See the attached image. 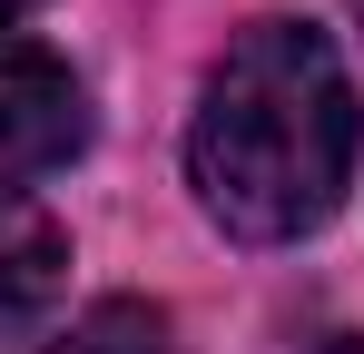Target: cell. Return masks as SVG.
I'll return each instance as SVG.
<instances>
[{"instance_id":"obj_1","label":"cell","mask_w":364,"mask_h":354,"mask_svg":"<svg viewBox=\"0 0 364 354\" xmlns=\"http://www.w3.org/2000/svg\"><path fill=\"white\" fill-rule=\"evenodd\" d=\"M355 138H364V109H355L335 40L315 20H256L227 40V59L197 89L187 177L227 236L286 246L345 207Z\"/></svg>"},{"instance_id":"obj_2","label":"cell","mask_w":364,"mask_h":354,"mask_svg":"<svg viewBox=\"0 0 364 354\" xmlns=\"http://www.w3.org/2000/svg\"><path fill=\"white\" fill-rule=\"evenodd\" d=\"M89 148V99L60 50L0 20V177H50Z\"/></svg>"},{"instance_id":"obj_3","label":"cell","mask_w":364,"mask_h":354,"mask_svg":"<svg viewBox=\"0 0 364 354\" xmlns=\"http://www.w3.org/2000/svg\"><path fill=\"white\" fill-rule=\"evenodd\" d=\"M69 295V236L40 197L0 187V335H30Z\"/></svg>"},{"instance_id":"obj_4","label":"cell","mask_w":364,"mask_h":354,"mask_svg":"<svg viewBox=\"0 0 364 354\" xmlns=\"http://www.w3.org/2000/svg\"><path fill=\"white\" fill-rule=\"evenodd\" d=\"M40 354H178V345H168V315H158V305L109 295V305H89L60 345H40Z\"/></svg>"},{"instance_id":"obj_5","label":"cell","mask_w":364,"mask_h":354,"mask_svg":"<svg viewBox=\"0 0 364 354\" xmlns=\"http://www.w3.org/2000/svg\"><path fill=\"white\" fill-rule=\"evenodd\" d=\"M325 354H364V335H345V345H325Z\"/></svg>"},{"instance_id":"obj_6","label":"cell","mask_w":364,"mask_h":354,"mask_svg":"<svg viewBox=\"0 0 364 354\" xmlns=\"http://www.w3.org/2000/svg\"><path fill=\"white\" fill-rule=\"evenodd\" d=\"M0 10H40V0H0Z\"/></svg>"}]
</instances>
